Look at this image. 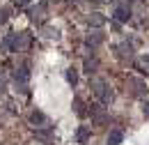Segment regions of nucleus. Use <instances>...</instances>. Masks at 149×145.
I'll list each match as a JSON object with an SVG mask.
<instances>
[{"instance_id": "2", "label": "nucleus", "mask_w": 149, "mask_h": 145, "mask_svg": "<svg viewBox=\"0 0 149 145\" xmlns=\"http://www.w3.org/2000/svg\"><path fill=\"white\" fill-rule=\"evenodd\" d=\"M28 81H30V72H28V67H21L14 72V88L19 94H25L28 92Z\"/></svg>"}, {"instance_id": "18", "label": "nucleus", "mask_w": 149, "mask_h": 145, "mask_svg": "<svg viewBox=\"0 0 149 145\" xmlns=\"http://www.w3.org/2000/svg\"><path fill=\"white\" fill-rule=\"evenodd\" d=\"M142 111H145V115H149V101H145V106H142Z\"/></svg>"}, {"instance_id": "3", "label": "nucleus", "mask_w": 149, "mask_h": 145, "mask_svg": "<svg viewBox=\"0 0 149 145\" xmlns=\"http://www.w3.org/2000/svg\"><path fill=\"white\" fill-rule=\"evenodd\" d=\"M129 85H131V88H135L133 94H138V97H145V94H147V85H145V81H140V78H131Z\"/></svg>"}, {"instance_id": "5", "label": "nucleus", "mask_w": 149, "mask_h": 145, "mask_svg": "<svg viewBox=\"0 0 149 145\" xmlns=\"http://www.w3.org/2000/svg\"><path fill=\"white\" fill-rule=\"evenodd\" d=\"M30 122H32L35 127H46V125H48V120H46V115H44L41 111H32V113H30Z\"/></svg>"}, {"instance_id": "20", "label": "nucleus", "mask_w": 149, "mask_h": 145, "mask_svg": "<svg viewBox=\"0 0 149 145\" xmlns=\"http://www.w3.org/2000/svg\"><path fill=\"white\" fill-rule=\"evenodd\" d=\"M145 62H147V65H149V55H145Z\"/></svg>"}, {"instance_id": "16", "label": "nucleus", "mask_w": 149, "mask_h": 145, "mask_svg": "<svg viewBox=\"0 0 149 145\" xmlns=\"http://www.w3.org/2000/svg\"><path fill=\"white\" fill-rule=\"evenodd\" d=\"M5 21H7V9H5V7H0V25H2Z\"/></svg>"}, {"instance_id": "4", "label": "nucleus", "mask_w": 149, "mask_h": 145, "mask_svg": "<svg viewBox=\"0 0 149 145\" xmlns=\"http://www.w3.org/2000/svg\"><path fill=\"white\" fill-rule=\"evenodd\" d=\"M115 18L122 21V23H126V21L131 18V9L126 7V5H117V7H115Z\"/></svg>"}, {"instance_id": "7", "label": "nucleus", "mask_w": 149, "mask_h": 145, "mask_svg": "<svg viewBox=\"0 0 149 145\" xmlns=\"http://www.w3.org/2000/svg\"><path fill=\"white\" fill-rule=\"evenodd\" d=\"M12 49H14V35L2 37V42H0V53H9Z\"/></svg>"}, {"instance_id": "13", "label": "nucleus", "mask_w": 149, "mask_h": 145, "mask_svg": "<svg viewBox=\"0 0 149 145\" xmlns=\"http://www.w3.org/2000/svg\"><path fill=\"white\" fill-rule=\"evenodd\" d=\"M117 51H119V55H122V58H131V55H133L131 44H119V46H117Z\"/></svg>"}, {"instance_id": "1", "label": "nucleus", "mask_w": 149, "mask_h": 145, "mask_svg": "<svg viewBox=\"0 0 149 145\" xmlns=\"http://www.w3.org/2000/svg\"><path fill=\"white\" fill-rule=\"evenodd\" d=\"M90 85H92L94 94L101 99V104H110V101H112V90H110V85H108L106 81H101V78H92Z\"/></svg>"}, {"instance_id": "8", "label": "nucleus", "mask_w": 149, "mask_h": 145, "mask_svg": "<svg viewBox=\"0 0 149 145\" xmlns=\"http://www.w3.org/2000/svg\"><path fill=\"white\" fill-rule=\"evenodd\" d=\"M30 44V37L25 35V32H21V35H14V51L16 49H25Z\"/></svg>"}, {"instance_id": "11", "label": "nucleus", "mask_w": 149, "mask_h": 145, "mask_svg": "<svg viewBox=\"0 0 149 145\" xmlns=\"http://www.w3.org/2000/svg\"><path fill=\"white\" fill-rule=\"evenodd\" d=\"M122 141H124V134L119 129H112L110 134H108V145H119Z\"/></svg>"}, {"instance_id": "12", "label": "nucleus", "mask_w": 149, "mask_h": 145, "mask_svg": "<svg viewBox=\"0 0 149 145\" xmlns=\"http://www.w3.org/2000/svg\"><path fill=\"white\" fill-rule=\"evenodd\" d=\"M87 138H90V127H80L78 134H76V141H78V143H85Z\"/></svg>"}, {"instance_id": "9", "label": "nucleus", "mask_w": 149, "mask_h": 145, "mask_svg": "<svg viewBox=\"0 0 149 145\" xmlns=\"http://www.w3.org/2000/svg\"><path fill=\"white\" fill-rule=\"evenodd\" d=\"M87 23H90V25H94V28H101V25L106 23V16H103V14H99V12H94V14H90V16H87Z\"/></svg>"}, {"instance_id": "21", "label": "nucleus", "mask_w": 149, "mask_h": 145, "mask_svg": "<svg viewBox=\"0 0 149 145\" xmlns=\"http://www.w3.org/2000/svg\"><path fill=\"white\" fill-rule=\"evenodd\" d=\"M96 2H103V0H96Z\"/></svg>"}, {"instance_id": "6", "label": "nucleus", "mask_w": 149, "mask_h": 145, "mask_svg": "<svg viewBox=\"0 0 149 145\" xmlns=\"http://www.w3.org/2000/svg\"><path fill=\"white\" fill-rule=\"evenodd\" d=\"M101 42H103V32H101V30H92V32L87 35V46H90V49H92V46H99Z\"/></svg>"}, {"instance_id": "19", "label": "nucleus", "mask_w": 149, "mask_h": 145, "mask_svg": "<svg viewBox=\"0 0 149 145\" xmlns=\"http://www.w3.org/2000/svg\"><path fill=\"white\" fill-rule=\"evenodd\" d=\"M30 0H16V5H28Z\"/></svg>"}, {"instance_id": "14", "label": "nucleus", "mask_w": 149, "mask_h": 145, "mask_svg": "<svg viewBox=\"0 0 149 145\" xmlns=\"http://www.w3.org/2000/svg\"><path fill=\"white\" fill-rule=\"evenodd\" d=\"M64 76H67V81H69L71 85H76V83H78V72H76L74 67H69V69H67V74H64Z\"/></svg>"}, {"instance_id": "15", "label": "nucleus", "mask_w": 149, "mask_h": 145, "mask_svg": "<svg viewBox=\"0 0 149 145\" xmlns=\"http://www.w3.org/2000/svg\"><path fill=\"white\" fill-rule=\"evenodd\" d=\"M96 65H99V62H96L94 58H87V60H85V72H87V74H92L94 69H96Z\"/></svg>"}, {"instance_id": "10", "label": "nucleus", "mask_w": 149, "mask_h": 145, "mask_svg": "<svg viewBox=\"0 0 149 145\" xmlns=\"http://www.w3.org/2000/svg\"><path fill=\"white\" fill-rule=\"evenodd\" d=\"M46 14V2H39V5H35L32 9H30V18L35 21V18H41Z\"/></svg>"}, {"instance_id": "17", "label": "nucleus", "mask_w": 149, "mask_h": 145, "mask_svg": "<svg viewBox=\"0 0 149 145\" xmlns=\"http://www.w3.org/2000/svg\"><path fill=\"white\" fill-rule=\"evenodd\" d=\"M5 90V76H2V74H0V92Z\"/></svg>"}]
</instances>
